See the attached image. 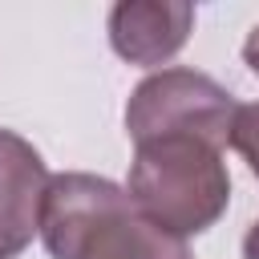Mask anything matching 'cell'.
Returning a JSON list of instances; mask_svg holds the SVG:
<instances>
[{
  "label": "cell",
  "instance_id": "cell-2",
  "mask_svg": "<svg viewBox=\"0 0 259 259\" xmlns=\"http://www.w3.org/2000/svg\"><path fill=\"white\" fill-rule=\"evenodd\" d=\"M125 194L166 235L186 239L219 223L231 202V174L219 146L190 134H170L134 146Z\"/></svg>",
  "mask_w": 259,
  "mask_h": 259
},
{
  "label": "cell",
  "instance_id": "cell-1",
  "mask_svg": "<svg viewBox=\"0 0 259 259\" xmlns=\"http://www.w3.org/2000/svg\"><path fill=\"white\" fill-rule=\"evenodd\" d=\"M36 235L53 259H190L186 239L166 235L117 182L97 174L49 178Z\"/></svg>",
  "mask_w": 259,
  "mask_h": 259
},
{
  "label": "cell",
  "instance_id": "cell-3",
  "mask_svg": "<svg viewBox=\"0 0 259 259\" xmlns=\"http://www.w3.org/2000/svg\"><path fill=\"white\" fill-rule=\"evenodd\" d=\"M239 101L210 81L206 73L194 69H162L150 73L125 105V130L138 142L150 138H170V134H190L202 138L210 146H227L231 142V121H235Z\"/></svg>",
  "mask_w": 259,
  "mask_h": 259
},
{
  "label": "cell",
  "instance_id": "cell-5",
  "mask_svg": "<svg viewBox=\"0 0 259 259\" xmlns=\"http://www.w3.org/2000/svg\"><path fill=\"white\" fill-rule=\"evenodd\" d=\"M190 24H194L190 4L125 0L109 8V45L130 65H162L186 45Z\"/></svg>",
  "mask_w": 259,
  "mask_h": 259
},
{
  "label": "cell",
  "instance_id": "cell-7",
  "mask_svg": "<svg viewBox=\"0 0 259 259\" xmlns=\"http://www.w3.org/2000/svg\"><path fill=\"white\" fill-rule=\"evenodd\" d=\"M243 61L251 65V73L259 77V24L247 32V40H243Z\"/></svg>",
  "mask_w": 259,
  "mask_h": 259
},
{
  "label": "cell",
  "instance_id": "cell-6",
  "mask_svg": "<svg viewBox=\"0 0 259 259\" xmlns=\"http://www.w3.org/2000/svg\"><path fill=\"white\" fill-rule=\"evenodd\" d=\"M227 146H235V150L243 154V162L251 166V174L259 178V101H255V105H239V109H235L231 142H227Z\"/></svg>",
  "mask_w": 259,
  "mask_h": 259
},
{
  "label": "cell",
  "instance_id": "cell-4",
  "mask_svg": "<svg viewBox=\"0 0 259 259\" xmlns=\"http://www.w3.org/2000/svg\"><path fill=\"white\" fill-rule=\"evenodd\" d=\"M49 170L40 154L12 130H0V259L20 255L36 227L45 202Z\"/></svg>",
  "mask_w": 259,
  "mask_h": 259
},
{
  "label": "cell",
  "instance_id": "cell-8",
  "mask_svg": "<svg viewBox=\"0 0 259 259\" xmlns=\"http://www.w3.org/2000/svg\"><path fill=\"white\" fill-rule=\"evenodd\" d=\"M243 259H259V223H251V231L243 239Z\"/></svg>",
  "mask_w": 259,
  "mask_h": 259
}]
</instances>
